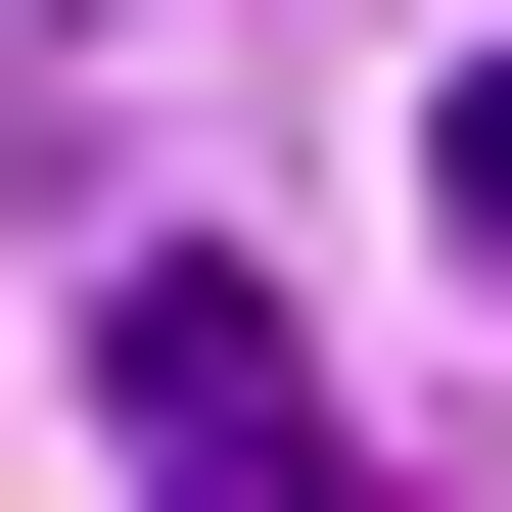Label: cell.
Masks as SVG:
<instances>
[{
  "instance_id": "obj_1",
  "label": "cell",
  "mask_w": 512,
  "mask_h": 512,
  "mask_svg": "<svg viewBox=\"0 0 512 512\" xmlns=\"http://www.w3.org/2000/svg\"><path fill=\"white\" fill-rule=\"evenodd\" d=\"M94 419H140V512H373V419H326V326H280V280H140V326H94Z\"/></svg>"
},
{
  "instance_id": "obj_2",
  "label": "cell",
  "mask_w": 512,
  "mask_h": 512,
  "mask_svg": "<svg viewBox=\"0 0 512 512\" xmlns=\"http://www.w3.org/2000/svg\"><path fill=\"white\" fill-rule=\"evenodd\" d=\"M419 187H466V233H512V47H466V94H419Z\"/></svg>"
}]
</instances>
